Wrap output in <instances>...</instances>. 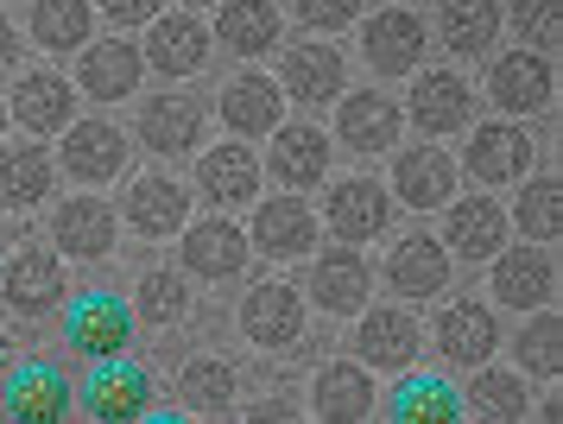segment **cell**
I'll return each mask as SVG.
<instances>
[{
    "instance_id": "obj_1",
    "label": "cell",
    "mask_w": 563,
    "mask_h": 424,
    "mask_svg": "<svg viewBox=\"0 0 563 424\" xmlns=\"http://www.w3.org/2000/svg\"><path fill=\"white\" fill-rule=\"evenodd\" d=\"M64 343L82 361H108V355H128L133 343V304L114 292H77L64 311Z\"/></svg>"
},
{
    "instance_id": "obj_2",
    "label": "cell",
    "mask_w": 563,
    "mask_h": 424,
    "mask_svg": "<svg viewBox=\"0 0 563 424\" xmlns=\"http://www.w3.org/2000/svg\"><path fill=\"white\" fill-rule=\"evenodd\" d=\"M82 412H89L96 424L153 418V374H146L140 361L108 355V361H96V374L82 380Z\"/></svg>"
},
{
    "instance_id": "obj_3",
    "label": "cell",
    "mask_w": 563,
    "mask_h": 424,
    "mask_svg": "<svg viewBox=\"0 0 563 424\" xmlns=\"http://www.w3.org/2000/svg\"><path fill=\"white\" fill-rule=\"evenodd\" d=\"M234 324H241V336L254 349H291L305 336V298L291 285H254L234 304Z\"/></svg>"
},
{
    "instance_id": "obj_4",
    "label": "cell",
    "mask_w": 563,
    "mask_h": 424,
    "mask_svg": "<svg viewBox=\"0 0 563 424\" xmlns=\"http://www.w3.org/2000/svg\"><path fill=\"white\" fill-rule=\"evenodd\" d=\"M424 349V336H418V317H411L406 304H393V311H367L355 324V361L361 368H386V374H406L411 361Z\"/></svg>"
},
{
    "instance_id": "obj_5",
    "label": "cell",
    "mask_w": 563,
    "mask_h": 424,
    "mask_svg": "<svg viewBox=\"0 0 563 424\" xmlns=\"http://www.w3.org/2000/svg\"><path fill=\"white\" fill-rule=\"evenodd\" d=\"M0 418L13 424H57L70 418V380L57 374L52 361H26L7 374V393H0Z\"/></svg>"
},
{
    "instance_id": "obj_6",
    "label": "cell",
    "mask_w": 563,
    "mask_h": 424,
    "mask_svg": "<svg viewBox=\"0 0 563 424\" xmlns=\"http://www.w3.org/2000/svg\"><path fill=\"white\" fill-rule=\"evenodd\" d=\"M380 279L393 285V298H406V304L437 298V292L450 285V248H443L437 235H406L399 248L386 253Z\"/></svg>"
},
{
    "instance_id": "obj_7",
    "label": "cell",
    "mask_w": 563,
    "mask_h": 424,
    "mask_svg": "<svg viewBox=\"0 0 563 424\" xmlns=\"http://www.w3.org/2000/svg\"><path fill=\"white\" fill-rule=\"evenodd\" d=\"M551 89H558V76H551V64H544L538 51H507V57L487 64V101L507 108V115H538V108H551Z\"/></svg>"
},
{
    "instance_id": "obj_8",
    "label": "cell",
    "mask_w": 563,
    "mask_h": 424,
    "mask_svg": "<svg viewBox=\"0 0 563 424\" xmlns=\"http://www.w3.org/2000/svg\"><path fill=\"white\" fill-rule=\"evenodd\" d=\"M443 248L456 260H494L507 248V209L487 197H450L443 203Z\"/></svg>"
},
{
    "instance_id": "obj_9",
    "label": "cell",
    "mask_w": 563,
    "mask_h": 424,
    "mask_svg": "<svg viewBox=\"0 0 563 424\" xmlns=\"http://www.w3.org/2000/svg\"><path fill=\"white\" fill-rule=\"evenodd\" d=\"M532 165V133L512 121H487L468 133V152H462V172L475 184H507V177H526Z\"/></svg>"
},
{
    "instance_id": "obj_10",
    "label": "cell",
    "mask_w": 563,
    "mask_h": 424,
    "mask_svg": "<svg viewBox=\"0 0 563 424\" xmlns=\"http://www.w3.org/2000/svg\"><path fill=\"white\" fill-rule=\"evenodd\" d=\"M121 209H128V228L133 235H146V241H165V235H184V222H190V197H184L178 177H133L128 197H121Z\"/></svg>"
},
{
    "instance_id": "obj_11",
    "label": "cell",
    "mask_w": 563,
    "mask_h": 424,
    "mask_svg": "<svg viewBox=\"0 0 563 424\" xmlns=\"http://www.w3.org/2000/svg\"><path fill=\"white\" fill-rule=\"evenodd\" d=\"M0 298L13 304L20 317H45L64 304V260H52L45 248H20L0 273Z\"/></svg>"
},
{
    "instance_id": "obj_12",
    "label": "cell",
    "mask_w": 563,
    "mask_h": 424,
    "mask_svg": "<svg viewBox=\"0 0 563 424\" xmlns=\"http://www.w3.org/2000/svg\"><path fill=\"white\" fill-rule=\"evenodd\" d=\"M424 45H431V32H424V20H418L411 7H386V13H374L367 32H361V51H367V64L380 76H406L411 64L424 57Z\"/></svg>"
},
{
    "instance_id": "obj_13",
    "label": "cell",
    "mask_w": 563,
    "mask_h": 424,
    "mask_svg": "<svg viewBox=\"0 0 563 424\" xmlns=\"http://www.w3.org/2000/svg\"><path fill=\"white\" fill-rule=\"evenodd\" d=\"M140 76H146V57L140 45L128 39H102V45H82L77 57V89L96 101H128L140 89Z\"/></svg>"
},
{
    "instance_id": "obj_14",
    "label": "cell",
    "mask_w": 563,
    "mask_h": 424,
    "mask_svg": "<svg viewBox=\"0 0 563 424\" xmlns=\"http://www.w3.org/2000/svg\"><path fill=\"white\" fill-rule=\"evenodd\" d=\"M500 349V317L487 311L482 298H456L443 317H437V355L456 361V368H475Z\"/></svg>"
},
{
    "instance_id": "obj_15",
    "label": "cell",
    "mask_w": 563,
    "mask_h": 424,
    "mask_svg": "<svg viewBox=\"0 0 563 424\" xmlns=\"http://www.w3.org/2000/svg\"><path fill=\"white\" fill-rule=\"evenodd\" d=\"M330 228L349 248L386 235V228H393V197H386V184H374V177H342L330 191Z\"/></svg>"
},
{
    "instance_id": "obj_16",
    "label": "cell",
    "mask_w": 563,
    "mask_h": 424,
    "mask_svg": "<svg viewBox=\"0 0 563 424\" xmlns=\"http://www.w3.org/2000/svg\"><path fill=\"white\" fill-rule=\"evenodd\" d=\"M114 235H121V216L96 197L64 203L52 216V241H57L64 260H108V253H114Z\"/></svg>"
},
{
    "instance_id": "obj_17",
    "label": "cell",
    "mask_w": 563,
    "mask_h": 424,
    "mask_svg": "<svg viewBox=\"0 0 563 424\" xmlns=\"http://www.w3.org/2000/svg\"><path fill=\"white\" fill-rule=\"evenodd\" d=\"M367 292H374V267L361 260V248H330L317 267H310V298H317V311H335V317H349V311H361L367 304Z\"/></svg>"
},
{
    "instance_id": "obj_18",
    "label": "cell",
    "mask_w": 563,
    "mask_h": 424,
    "mask_svg": "<svg viewBox=\"0 0 563 424\" xmlns=\"http://www.w3.org/2000/svg\"><path fill=\"white\" fill-rule=\"evenodd\" d=\"M178 260L203 279V285H222V279H234L241 267H247V235H241L234 222H222V216H209V222L184 228Z\"/></svg>"
},
{
    "instance_id": "obj_19",
    "label": "cell",
    "mask_w": 563,
    "mask_h": 424,
    "mask_svg": "<svg viewBox=\"0 0 563 424\" xmlns=\"http://www.w3.org/2000/svg\"><path fill=\"white\" fill-rule=\"evenodd\" d=\"M558 292V267L538 248H500L494 253V298L507 311H544Z\"/></svg>"
},
{
    "instance_id": "obj_20",
    "label": "cell",
    "mask_w": 563,
    "mask_h": 424,
    "mask_svg": "<svg viewBox=\"0 0 563 424\" xmlns=\"http://www.w3.org/2000/svg\"><path fill=\"white\" fill-rule=\"evenodd\" d=\"M279 101H285V89L273 76L241 70V76L222 83V101H216V108H222V121H229L234 140H254V133H273V127H279Z\"/></svg>"
},
{
    "instance_id": "obj_21",
    "label": "cell",
    "mask_w": 563,
    "mask_h": 424,
    "mask_svg": "<svg viewBox=\"0 0 563 424\" xmlns=\"http://www.w3.org/2000/svg\"><path fill=\"white\" fill-rule=\"evenodd\" d=\"M335 140L355 146V152H393V140H399V108L380 89L335 96Z\"/></svg>"
},
{
    "instance_id": "obj_22",
    "label": "cell",
    "mask_w": 563,
    "mask_h": 424,
    "mask_svg": "<svg viewBox=\"0 0 563 424\" xmlns=\"http://www.w3.org/2000/svg\"><path fill=\"white\" fill-rule=\"evenodd\" d=\"M128 165V133L114 121H77L70 127V140H64V172L77 177V184H108V177H121Z\"/></svg>"
},
{
    "instance_id": "obj_23",
    "label": "cell",
    "mask_w": 563,
    "mask_h": 424,
    "mask_svg": "<svg viewBox=\"0 0 563 424\" xmlns=\"http://www.w3.org/2000/svg\"><path fill=\"white\" fill-rule=\"evenodd\" d=\"M468 83H462L456 70H431V76H418V89H411L406 101V115L418 133H431V140H443V133H462L468 127Z\"/></svg>"
},
{
    "instance_id": "obj_24",
    "label": "cell",
    "mask_w": 563,
    "mask_h": 424,
    "mask_svg": "<svg viewBox=\"0 0 563 424\" xmlns=\"http://www.w3.org/2000/svg\"><path fill=\"white\" fill-rule=\"evenodd\" d=\"M140 57H146L158 76H197L209 64L203 20H190V13H165V20H153V32H146V51H140Z\"/></svg>"
},
{
    "instance_id": "obj_25",
    "label": "cell",
    "mask_w": 563,
    "mask_h": 424,
    "mask_svg": "<svg viewBox=\"0 0 563 424\" xmlns=\"http://www.w3.org/2000/svg\"><path fill=\"white\" fill-rule=\"evenodd\" d=\"M7 115L26 127V133H57V127H70V115H77V83H64L57 70H32V76H20Z\"/></svg>"
},
{
    "instance_id": "obj_26",
    "label": "cell",
    "mask_w": 563,
    "mask_h": 424,
    "mask_svg": "<svg viewBox=\"0 0 563 424\" xmlns=\"http://www.w3.org/2000/svg\"><path fill=\"white\" fill-rule=\"evenodd\" d=\"M254 248L266 260H305L317 248V216L298 197H273L254 209Z\"/></svg>"
},
{
    "instance_id": "obj_27",
    "label": "cell",
    "mask_w": 563,
    "mask_h": 424,
    "mask_svg": "<svg viewBox=\"0 0 563 424\" xmlns=\"http://www.w3.org/2000/svg\"><path fill=\"white\" fill-rule=\"evenodd\" d=\"M342 83H349V64H342V51H335V45H291V51H285L279 89H285V96H298L305 108L335 101V96H342Z\"/></svg>"
},
{
    "instance_id": "obj_28",
    "label": "cell",
    "mask_w": 563,
    "mask_h": 424,
    "mask_svg": "<svg viewBox=\"0 0 563 424\" xmlns=\"http://www.w3.org/2000/svg\"><path fill=\"white\" fill-rule=\"evenodd\" d=\"M393 191L406 197V209H443L456 197V159H443L437 146H411L393 159Z\"/></svg>"
},
{
    "instance_id": "obj_29",
    "label": "cell",
    "mask_w": 563,
    "mask_h": 424,
    "mask_svg": "<svg viewBox=\"0 0 563 424\" xmlns=\"http://www.w3.org/2000/svg\"><path fill=\"white\" fill-rule=\"evenodd\" d=\"M140 140L165 159H178V152H197L203 146V108L190 96H158L140 108Z\"/></svg>"
},
{
    "instance_id": "obj_30",
    "label": "cell",
    "mask_w": 563,
    "mask_h": 424,
    "mask_svg": "<svg viewBox=\"0 0 563 424\" xmlns=\"http://www.w3.org/2000/svg\"><path fill=\"white\" fill-rule=\"evenodd\" d=\"M310 412L330 418V424H361L374 412V380H367V368L330 361V368L317 374V387H310Z\"/></svg>"
},
{
    "instance_id": "obj_31",
    "label": "cell",
    "mask_w": 563,
    "mask_h": 424,
    "mask_svg": "<svg viewBox=\"0 0 563 424\" xmlns=\"http://www.w3.org/2000/svg\"><path fill=\"white\" fill-rule=\"evenodd\" d=\"M197 177H203V197L222 203V209H234V203H254L260 191V159L241 140H229V146H209L203 159H197Z\"/></svg>"
},
{
    "instance_id": "obj_32",
    "label": "cell",
    "mask_w": 563,
    "mask_h": 424,
    "mask_svg": "<svg viewBox=\"0 0 563 424\" xmlns=\"http://www.w3.org/2000/svg\"><path fill=\"white\" fill-rule=\"evenodd\" d=\"M330 172V133L323 127H273V177L305 191Z\"/></svg>"
},
{
    "instance_id": "obj_33",
    "label": "cell",
    "mask_w": 563,
    "mask_h": 424,
    "mask_svg": "<svg viewBox=\"0 0 563 424\" xmlns=\"http://www.w3.org/2000/svg\"><path fill=\"white\" fill-rule=\"evenodd\" d=\"M216 39H222L234 57H266V51L279 45V7H273V0H222Z\"/></svg>"
},
{
    "instance_id": "obj_34",
    "label": "cell",
    "mask_w": 563,
    "mask_h": 424,
    "mask_svg": "<svg viewBox=\"0 0 563 424\" xmlns=\"http://www.w3.org/2000/svg\"><path fill=\"white\" fill-rule=\"evenodd\" d=\"M52 152L45 146H7L0 152V209H38L52 197Z\"/></svg>"
},
{
    "instance_id": "obj_35",
    "label": "cell",
    "mask_w": 563,
    "mask_h": 424,
    "mask_svg": "<svg viewBox=\"0 0 563 424\" xmlns=\"http://www.w3.org/2000/svg\"><path fill=\"white\" fill-rule=\"evenodd\" d=\"M437 32H443L450 57H487L494 39H500V7L494 0H443Z\"/></svg>"
},
{
    "instance_id": "obj_36",
    "label": "cell",
    "mask_w": 563,
    "mask_h": 424,
    "mask_svg": "<svg viewBox=\"0 0 563 424\" xmlns=\"http://www.w3.org/2000/svg\"><path fill=\"white\" fill-rule=\"evenodd\" d=\"M234 393H241V380H234L229 361H216V355H197V361H184L178 374V400L184 412H197V418H216V412H229Z\"/></svg>"
},
{
    "instance_id": "obj_37",
    "label": "cell",
    "mask_w": 563,
    "mask_h": 424,
    "mask_svg": "<svg viewBox=\"0 0 563 424\" xmlns=\"http://www.w3.org/2000/svg\"><path fill=\"white\" fill-rule=\"evenodd\" d=\"M393 418L399 424H456L462 418V393L450 387V380L411 374V380H399V393H393Z\"/></svg>"
},
{
    "instance_id": "obj_38",
    "label": "cell",
    "mask_w": 563,
    "mask_h": 424,
    "mask_svg": "<svg viewBox=\"0 0 563 424\" xmlns=\"http://www.w3.org/2000/svg\"><path fill=\"white\" fill-rule=\"evenodd\" d=\"M89 25H96L89 0H32V39L45 51H82Z\"/></svg>"
},
{
    "instance_id": "obj_39",
    "label": "cell",
    "mask_w": 563,
    "mask_h": 424,
    "mask_svg": "<svg viewBox=\"0 0 563 424\" xmlns=\"http://www.w3.org/2000/svg\"><path fill=\"white\" fill-rule=\"evenodd\" d=\"M462 405H468L475 418H494V424H512V418H526V412H532V405H526V380L500 374V368H482V374L468 380Z\"/></svg>"
},
{
    "instance_id": "obj_40",
    "label": "cell",
    "mask_w": 563,
    "mask_h": 424,
    "mask_svg": "<svg viewBox=\"0 0 563 424\" xmlns=\"http://www.w3.org/2000/svg\"><path fill=\"white\" fill-rule=\"evenodd\" d=\"M184 311H190V285H184V273H146L140 279V292H133V317L140 324H153V329H165V324H178Z\"/></svg>"
},
{
    "instance_id": "obj_41",
    "label": "cell",
    "mask_w": 563,
    "mask_h": 424,
    "mask_svg": "<svg viewBox=\"0 0 563 424\" xmlns=\"http://www.w3.org/2000/svg\"><path fill=\"white\" fill-rule=\"evenodd\" d=\"M512 222L526 228L532 241H551L563 222V191H558V177H532L526 191H519V203H512Z\"/></svg>"
},
{
    "instance_id": "obj_42",
    "label": "cell",
    "mask_w": 563,
    "mask_h": 424,
    "mask_svg": "<svg viewBox=\"0 0 563 424\" xmlns=\"http://www.w3.org/2000/svg\"><path fill=\"white\" fill-rule=\"evenodd\" d=\"M512 355H519V368H526V374H558V368H563V324L538 311L532 324L519 329Z\"/></svg>"
},
{
    "instance_id": "obj_43",
    "label": "cell",
    "mask_w": 563,
    "mask_h": 424,
    "mask_svg": "<svg viewBox=\"0 0 563 424\" xmlns=\"http://www.w3.org/2000/svg\"><path fill=\"white\" fill-rule=\"evenodd\" d=\"M512 25L532 51H558L563 39V0H512Z\"/></svg>"
},
{
    "instance_id": "obj_44",
    "label": "cell",
    "mask_w": 563,
    "mask_h": 424,
    "mask_svg": "<svg viewBox=\"0 0 563 424\" xmlns=\"http://www.w3.org/2000/svg\"><path fill=\"white\" fill-rule=\"evenodd\" d=\"M355 7L361 0H298V20L310 32H342V25H355Z\"/></svg>"
},
{
    "instance_id": "obj_45",
    "label": "cell",
    "mask_w": 563,
    "mask_h": 424,
    "mask_svg": "<svg viewBox=\"0 0 563 424\" xmlns=\"http://www.w3.org/2000/svg\"><path fill=\"white\" fill-rule=\"evenodd\" d=\"M153 7H158V0H102V13L114 25H146V20H153Z\"/></svg>"
},
{
    "instance_id": "obj_46",
    "label": "cell",
    "mask_w": 563,
    "mask_h": 424,
    "mask_svg": "<svg viewBox=\"0 0 563 424\" xmlns=\"http://www.w3.org/2000/svg\"><path fill=\"white\" fill-rule=\"evenodd\" d=\"M247 418H254V424H279V418H291V405H285V400H260Z\"/></svg>"
},
{
    "instance_id": "obj_47",
    "label": "cell",
    "mask_w": 563,
    "mask_h": 424,
    "mask_svg": "<svg viewBox=\"0 0 563 424\" xmlns=\"http://www.w3.org/2000/svg\"><path fill=\"white\" fill-rule=\"evenodd\" d=\"M13 57H20V32L0 20V70H13Z\"/></svg>"
},
{
    "instance_id": "obj_48",
    "label": "cell",
    "mask_w": 563,
    "mask_h": 424,
    "mask_svg": "<svg viewBox=\"0 0 563 424\" xmlns=\"http://www.w3.org/2000/svg\"><path fill=\"white\" fill-rule=\"evenodd\" d=\"M7 361H13V343H7V329H0V374H7Z\"/></svg>"
},
{
    "instance_id": "obj_49",
    "label": "cell",
    "mask_w": 563,
    "mask_h": 424,
    "mask_svg": "<svg viewBox=\"0 0 563 424\" xmlns=\"http://www.w3.org/2000/svg\"><path fill=\"white\" fill-rule=\"evenodd\" d=\"M0 133H7V108H0Z\"/></svg>"
},
{
    "instance_id": "obj_50",
    "label": "cell",
    "mask_w": 563,
    "mask_h": 424,
    "mask_svg": "<svg viewBox=\"0 0 563 424\" xmlns=\"http://www.w3.org/2000/svg\"><path fill=\"white\" fill-rule=\"evenodd\" d=\"M184 7H209V0H184Z\"/></svg>"
},
{
    "instance_id": "obj_51",
    "label": "cell",
    "mask_w": 563,
    "mask_h": 424,
    "mask_svg": "<svg viewBox=\"0 0 563 424\" xmlns=\"http://www.w3.org/2000/svg\"><path fill=\"white\" fill-rule=\"evenodd\" d=\"M0 7H7V0H0Z\"/></svg>"
}]
</instances>
